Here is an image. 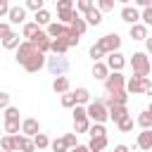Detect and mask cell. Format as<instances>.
I'll use <instances>...</instances> for the list:
<instances>
[{
    "label": "cell",
    "mask_w": 152,
    "mask_h": 152,
    "mask_svg": "<svg viewBox=\"0 0 152 152\" xmlns=\"http://www.w3.org/2000/svg\"><path fill=\"white\" fill-rule=\"evenodd\" d=\"M66 28H69V24H62V21H52L45 31L50 33V38H59V36H64L66 33Z\"/></svg>",
    "instance_id": "ffe728a7"
},
{
    "label": "cell",
    "mask_w": 152,
    "mask_h": 152,
    "mask_svg": "<svg viewBox=\"0 0 152 152\" xmlns=\"http://www.w3.org/2000/svg\"><path fill=\"white\" fill-rule=\"evenodd\" d=\"M116 2H124V5H128V2H131V0H116Z\"/></svg>",
    "instance_id": "816d5d0a"
},
{
    "label": "cell",
    "mask_w": 152,
    "mask_h": 152,
    "mask_svg": "<svg viewBox=\"0 0 152 152\" xmlns=\"http://www.w3.org/2000/svg\"><path fill=\"white\" fill-rule=\"evenodd\" d=\"M48 69L52 76H64L69 71V59L64 55H52V57H48Z\"/></svg>",
    "instance_id": "8992f818"
},
{
    "label": "cell",
    "mask_w": 152,
    "mask_h": 152,
    "mask_svg": "<svg viewBox=\"0 0 152 152\" xmlns=\"http://www.w3.org/2000/svg\"><path fill=\"white\" fill-rule=\"evenodd\" d=\"M86 109H88L90 121H95V124H104L109 119V107L104 104V100H90L86 104Z\"/></svg>",
    "instance_id": "7a4b0ae2"
},
{
    "label": "cell",
    "mask_w": 152,
    "mask_h": 152,
    "mask_svg": "<svg viewBox=\"0 0 152 152\" xmlns=\"http://www.w3.org/2000/svg\"><path fill=\"white\" fill-rule=\"evenodd\" d=\"M59 38H64V40L69 43V48H76L81 36H78V33H74V31H71V26H69V28H66V33H64V36H59Z\"/></svg>",
    "instance_id": "836d02e7"
},
{
    "label": "cell",
    "mask_w": 152,
    "mask_h": 152,
    "mask_svg": "<svg viewBox=\"0 0 152 152\" xmlns=\"http://www.w3.org/2000/svg\"><path fill=\"white\" fill-rule=\"evenodd\" d=\"M26 10L28 7H12L10 14H7V21H12V24H26Z\"/></svg>",
    "instance_id": "9a60e30c"
},
{
    "label": "cell",
    "mask_w": 152,
    "mask_h": 152,
    "mask_svg": "<svg viewBox=\"0 0 152 152\" xmlns=\"http://www.w3.org/2000/svg\"><path fill=\"white\" fill-rule=\"evenodd\" d=\"M19 45H21V43H19V33H14V31H12L7 38H2V48H5V50H17Z\"/></svg>",
    "instance_id": "484cf974"
},
{
    "label": "cell",
    "mask_w": 152,
    "mask_h": 152,
    "mask_svg": "<svg viewBox=\"0 0 152 152\" xmlns=\"http://www.w3.org/2000/svg\"><path fill=\"white\" fill-rule=\"evenodd\" d=\"M121 48V36L119 33H107L102 38H97V43L90 48V57L93 62H100V57L109 55V52H116Z\"/></svg>",
    "instance_id": "6da1fadb"
},
{
    "label": "cell",
    "mask_w": 152,
    "mask_h": 152,
    "mask_svg": "<svg viewBox=\"0 0 152 152\" xmlns=\"http://www.w3.org/2000/svg\"><path fill=\"white\" fill-rule=\"evenodd\" d=\"M71 2H76V0H71Z\"/></svg>",
    "instance_id": "db71d44e"
},
{
    "label": "cell",
    "mask_w": 152,
    "mask_h": 152,
    "mask_svg": "<svg viewBox=\"0 0 152 152\" xmlns=\"http://www.w3.org/2000/svg\"><path fill=\"white\" fill-rule=\"evenodd\" d=\"M0 107H10V93H0Z\"/></svg>",
    "instance_id": "f6af8a7d"
},
{
    "label": "cell",
    "mask_w": 152,
    "mask_h": 152,
    "mask_svg": "<svg viewBox=\"0 0 152 152\" xmlns=\"http://www.w3.org/2000/svg\"><path fill=\"white\" fill-rule=\"evenodd\" d=\"M126 90H128L131 95H140V93H150V95H152V81H150L147 76L133 74V76L126 81Z\"/></svg>",
    "instance_id": "3957f363"
},
{
    "label": "cell",
    "mask_w": 152,
    "mask_h": 152,
    "mask_svg": "<svg viewBox=\"0 0 152 152\" xmlns=\"http://www.w3.org/2000/svg\"><path fill=\"white\" fill-rule=\"evenodd\" d=\"M88 147H90V152H104V147H107V135H95V138H90Z\"/></svg>",
    "instance_id": "603a6c76"
},
{
    "label": "cell",
    "mask_w": 152,
    "mask_h": 152,
    "mask_svg": "<svg viewBox=\"0 0 152 152\" xmlns=\"http://www.w3.org/2000/svg\"><path fill=\"white\" fill-rule=\"evenodd\" d=\"M142 24L152 26V5H147V7L142 10Z\"/></svg>",
    "instance_id": "b9f144b4"
},
{
    "label": "cell",
    "mask_w": 152,
    "mask_h": 152,
    "mask_svg": "<svg viewBox=\"0 0 152 152\" xmlns=\"http://www.w3.org/2000/svg\"><path fill=\"white\" fill-rule=\"evenodd\" d=\"M131 66H133V74H138V76H150V71H152L150 55H147V52H133Z\"/></svg>",
    "instance_id": "5b68a950"
},
{
    "label": "cell",
    "mask_w": 152,
    "mask_h": 152,
    "mask_svg": "<svg viewBox=\"0 0 152 152\" xmlns=\"http://www.w3.org/2000/svg\"><path fill=\"white\" fill-rule=\"evenodd\" d=\"M64 138H66V142H69V147H76V145H78V140H76V133H66Z\"/></svg>",
    "instance_id": "bcb514c9"
},
{
    "label": "cell",
    "mask_w": 152,
    "mask_h": 152,
    "mask_svg": "<svg viewBox=\"0 0 152 152\" xmlns=\"http://www.w3.org/2000/svg\"><path fill=\"white\" fill-rule=\"evenodd\" d=\"M126 88V76L121 71H109V76L104 78V90L107 93H116Z\"/></svg>",
    "instance_id": "ba28073f"
},
{
    "label": "cell",
    "mask_w": 152,
    "mask_h": 152,
    "mask_svg": "<svg viewBox=\"0 0 152 152\" xmlns=\"http://www.w3.org/2000/svg\"><path fill=\"white\" fill-rule=\"evenodd\" d=\"M83 19L88 21V26H100L102 24V10L100 7H93V10H88L83 14Z\"/></svg>",
    "instance_id": "e0dca14e"
},
{
    "label": "cell",
    "mask_w": 152,
    "mask_h": 152,
    "mask_svg": "<svg viewBox=\"0 0 152 152\" xmlns=\"http://www.w3.org/2000/svg\"><path fill=\"white\" fill-rule=\"evenodd\" d=\"M135 145L140 150H152V128H142V133H138Z\"/></svg>",
    "instance_id": "2e32d148"
},
{
    "label": "cell",
    "mask_w": 152,
    "mask_h": 152,
    "mask_svg": "<svg viewBox=\"0 0 152 152\" xmlns=\"http://www.w3.org/2000/svg\"><path fill=\"white\" fill-rule=\"evenodd\" d=\"M33 140H36V147H38V150H45V147H50V145H52V142H50V138H48L45 133H38Z\"/></svg>",
    "instance_id": "74e56055"
},
{
    "label": "cell",
    "mask_w": 152,
    "mask_h": 152,
    "mask_svg": "<svg viewBox=\"0 0 152 152\" xmlns=\"http://www.w3.org/2000/svg\"><path fill=\"white\" fill-rule=\"evenodd\" d=\"M45 64H48V57H45V52L36 50V52H33V55H31V57H28V59H26V62L21 64V66H24V69H26L28 74H36V71H40V69H43Z\"/></svg>",
    "instance_id": "52a82bcc"
},
{
    "label": "cell",
    "mask_w": 152,
    "mask_h": 152,
    "mask_svg": "<svg viewBox=\"0 0 152 152\" xmlns=\"http://www.w3.org/2000/svg\"><path fill=\"white\" fill-rule=\"evenodd\" d=\"M36 50H38V48L33 45V40H24V43H21V45L17 48V55H14L17 64H24V62H26V59H28V57H31V55L36 52Z\"/></svg>",
    "instance_id": "30bf717a"
},
{
    "label": "cell",
    "mask_w": 152,
    "mask_h": 152,
    "mask_svg": "<svg viewBox=\"0 0 152 152\" xmlns=\"http://www.w3.org/2000/svg\"><path fill=\"white\" fill-rule=\"evenodd\" d=\"M21 133L24 135H31V138H36L38 133H40V124H38V119H24L21 121Z\"/></svg>",
    "instance_id": "5bb4252c"
},
{
    "label": "cell",
    "mask_w": 152,
    "mask_h": 152,
    "mask_svg": "<svg viewBox=\"0 0 152 152\" xmlns=\"http://www.w3.org/2000/svg\"><path fill=\"white\" fill-rule=\"evenodd\" d=\"M124 116H128V107H126V104H112V107H109V119H112L114 124H119Z\"/></svg>",
    "instance_id": "d6986e66"
},
{
    "label": "cell",
    "mask_w": 152,
    "mask_h": 152,
    "mask_svg": "<svg viewBox=\"0 0 152 152\" xmlns=\"http://www.w3.org/2000/svg\"><path fill=\"white\" fill-rule=\"evenodd\" d=\"M5 124H12V121H19V109L17 107H5Z\"/></svg>",
    "instance_id": "e575fe53"
},
{
    "label": "cell",
    "mask_w": 152,
    "mask_h": 152,
    "mask_svg": "<svg viewBox=\"0 0 152 152\" xmlns=\"http://www.w3.org/2000/svg\"><path fill=\"white\" fill-rule=\"evenodd\" d=\"M69 152H90V147H88V145H76V147H71Z\"/></svg>",
    "instance_id": "7dc6e473"
},
{
    "label": "cell",
    "mask_w": 152,
    "mask_h": 152,
    "mask_svg": "<svg viewBox=\"0 0 152 152\" xmlns=\"http://www.w3.org/2000/svg\"><path fill=\"white\" fill-rule=\"evenodd\" d=\"M17 135V152H33L36 150V140L31 138V135H19V133H14Z\"/></svg>",
    "instance_id": "4fadbf2b"
},
{
    "label": "cell",
    "mask_w": 152,
    "mask_h": 152,
    "mask_svg": "<svg viewBox=\"0 0 152 152\" xmlns=\"http://www.w3.org/2000/svg\"><path fill=\"white\" fill-rule=\"evenodd\" d=\"M135 121H138V126H140V128H152V112H150V109L140 112Z\"/></svg>",
    "instance_id": "f546056e"
},
{
    "label": "cell",
    "mask_w": 152,
    "mask_h": 152,
    "mask_svg": "<svg viewBox=\"0 0 152 152\" xmlns=\"http://www.w3.org/2000/svg\"><path fill=\"white\" fill-rule=\"evenodd\" d=\"M133 2H135L138 7H142V10H145L147 5H152V0H133Z\"/></svg>",
    "instance_id": "c3c4849f"
},
{
    "label": "cell",
    "mask_w": 152,
    "mask_h": 152,
    "mask_svg": "<svg viewBox=\"0 0 152 152\" xmlns=\"http://www.w3.org/2000/svg\"><path fill=\"white\" fill-rule=\"evenodd\" d=\"M114 152H128V147H126V145H116V147H114Z\"/></svg>",
    "instance_id": "f907efd6"
},
{
    "label": "cell",
    "mask_w": 152,
    "mask_h": 152,
    "mask_svg": "<svg viewBox=\"0 0 152 152\" xmlns=\"http://www.w3.org/2000/svg\"><path fill=\"white\" fill-rule=\"evenodd\" d=\"M38 31H40V26H38L36 21H26V24H24V28H21V36H24L26 40H31Z\"/></svg>",
    "instance_id": "d4e9b609"
},
{
    "label": "cell",
    "mask_w": 152,
    "mask_h": 152,
    "mask_svg": "<svg viewBox=\"0 0 152 152\" xmlns=\"http://www.w3.org/2000/svg\"><path fill=\"white\" fill-rule=\"evenodd\" d=\"M31 40H33V45H36L40 52H45V55H48V52H52V38H50V33H48V31H38Z\"/></svg>",
    "instance_id": "9c48e42d"
},
{
    "label": "cell",
    "mask_w": 152,
    "mask_h": 152,
    "mask_svg": "<svg viewBox=\"0 0 152 152\" xmlns=\"http://www.w3.org/2000/svg\"><path fill=\"white\" fill-rule=\"evenodd\" d=\"M69 50V43L64 38H52V55H64Z\"/></svg>",
    "instance_id": "f1b7e54d"
},
{
    "label": "cell",
    "mask_w": 152,
    "mask_h": 152,
    "mask_svg": "<svg viewBox=\"0 0 152 152\" xmlns=\"http://www.w3.org/2000/svg\"><path fill=\"white\" fill-rule=\"evenodd\" d=\"M114 2H116V0H97V7H100L102 12H112V10H114Z\"/></svg>",
    "instance_id": "ab89813d"
},
{
    "label": "cell",
    "mask_w": 152,
    "mask_h": 152,
    "mask_svg": "<svg viewBox=\"0 0 152 152\" xmlns=\"http://www.w3.org/2000/svg\"><path fill=\"white\" fill-rule=\"evenodd\" d=\"M69 26H71V31H74V33L83 36V33H86V28H88V21H86V19H81V17L76 14V19H74V21H71Z\"/></svg>",
    "instance_id": "83f0119b"
},
{
    "label": "cell",
    "mask_w": 152,
    "mask_h": 152,
    "mask_svg": "<svg viewBox=\"0 0 152 152\" xmlns=\"http://www.w3.org/2000/svg\"><path fill=\"white\" fill-rule=\"evenodd\" d=\"M59 102H62V107H66V109H71V107L78 104V102H76V93H62Z\"/></svg>",
    "instance_id": "4dcf8cb0"
},
{
    "label": "cell",
    "mask_w": 152,
    "mask_h": 152,
    "mask_svg": "<svg viewBox=\"0 0 152 152\" xmlns=\"http://www.w3.org/2000/svg\"><path fill=\"white\" fill-rule=\"evenodd\" d=\"M147 109H150V112H152V102H150V107H147Z\"/></svg>",
    "instance_id": "f5cc1de1"
},
{
    "label": "cell",
    "mask_w": 152,
    "mask_h": 152,
    "mask_svg": "<svg viewBox=\"0 0 152 152\" xmlns=\"http://www.w3.org/2000/svg\"><path fill=\"white\" fill-rule=\"evenodd\" d=\"M0 147L5 150V152H17V135H5L2 140H0Z\"/></svg>",
    "instance_id": "4316f807"
},
{
    "label": "cell",
    "mask_w": 152,
    "mask_h": 152,
    "mask_svg": "<svg viewBox=\"0 0 152 152\" xmlns=\"http://www.w3.org/2000/svg\"><path fill=\"white\" fill-rule=\"evenodd\" d=\"M93 7H95V2H93V0H76V10H78V12H83V14H86L88 10H93Z\"/></svg>",
    "instance_id": "f35d334b"
},
{
    "label": "cell",
    "mask_w": 152,
    "mask_h": 152,
    "mask_svg": "<svg viewBox=\"0 0 152 152\" xmlns=\"http://www.w3.org/2000/svg\"><path fill=\"white\" fill-rule=\"evenodd\" d=\"M71 114H74V128H76V133H88L93 124H90V116H88L86 104H76Z\"/></svg>",
    "instance_id": "277c9868"
},
{
    "label": "cell",
    "mask_w": 152,
    "mask_h": 152,
    "mask_svg": "<svg viewBox=\"0 0 152 152\" xmlns=\"http://www.w3.org/2000/svg\"><path fill=\"white\" fill-rule=\"evenodd\" d=\"M52 152H69L71 147H69V142H66V138L62 135V138H57V140H52Z\"/></svg>",
    "instance_id": "1f68e13d"
},
{
    "label": "cell",
    "mask_w": 152,
    "mask_h": 152,
    "mask_svg": "<svg viewBox=\"0 0 152 152\" xmlns=\"http://www.w3.org/2000/svg\"><path fill=\"white\" fill-rule=\"evenodd\" d=\"M19 121H12V124H5V133H10V135H14V133H19Z\"/></svg>",
    "instance_id": "7bdbcfd3"
},
{
    "label": "cell",
    "mask_w": 152,
    "mask_h": 152,
    "mask_svg": "<svg viewBox=\"0 0 152 152\" xmlns=\"http://www.w3.org/2000/svg\"><path fill=\"white\" fill-rule=\"evenodd\" d=\"M52 90L55 93H69V78L66 76H55V81H52Z\"/></svg>",
    "instance_id": "cb8c5ba5"
},
{
    "label": "cell",
    "mask_w": 152,
    "mask_h": 152,
    "mask_svg": "<svg viewBox=\"0 0 152 152\" xmlns=\"http://www.w3.org/2000/svg\"><path fill=\"white\" fill-rule=\"evenodd\" d=\"M12 33V28H10V21H0V38H7Z\"/></svg>",
    "instance_id": "ee69618b"
},
{
    "label": "cell",
    "mask_w": 152,
    "mask_h": 152,
    "mask_svg": "<svg viewBox=\"0 0 152 152\" xmlns=\"http://www.w3.org/2000/svg\"><path fill=\"white\" fill-rule=\"evenodd\" d=\"M116 126H119V131H121V133H128V131H133V116H131V114H128V116H124V119H121Z\"/></svg>",
    "instance_id": "d590c367"
},
{
    "label": "cell",
    "mask_w": 152,
    "mask_h": 152,
    "mask_svg": "<svg viewBox=\"0 0 152 152\" xmlns=\"http://www.w3.org/2000/svg\"><path fill=\"white\" fill-rule=\"evenodd\" d=\"M74 93H76V102L78 104H88L90 102V90L88 88H76Z\"/></svg>",
    "instance_id": "d6a6232c"
},
{
    "label": "cell",
    "mask_w": 152,
    "mask_h": 152,
    "mask_svg": "<svg viewBox=\"0 0 152 152\" xmlns=\"http://www.w3.org/2000/svg\"><path fill=\"white\" fill-rule=\"evenodd\" d=\"M88 135H90V138H95V135H107V128H104V124H95V121H93V126H90Z\"/></svg>",
    "instance_id": "8d00e7d4"
},
{
    "label": "cell",
    "mask_w": 152,
    "mask_h": 152,
    "mask_svg": "<svg viewBox=\"0 0 152 152\" xmlns=\"http://www.w3.org/2000/svg\"><path fill=\"white\" fill-rule=\"evenodd\" d=\"M33 21H36L38 26H45V28H48V26L52 24V14H50V12H48V10L43 7V10H38V12H36V17H33Z\"/></svg>",
    "instance_id": "7402d4cb"
},
{
    "label": "cell",
    "mask_w": 152,
    "mask_h": 152,
    "mask_svg": "<svg viewBox=\"0 0 152 152\" xmlns=\"http://www.w3.org/2000/svg\"><path fill=\"white\" fill-rule=\"evenodd\" d=\"M131 38L133 40H147V24H131Z\"/></svg>",
    "instance_id": "44dd1931"
},
{
    "label": "cell",
    "mask_w": 152,
    "mask_h": 152,
    "mask_svg": "<svg viewBox=\"0 0 152 152\" xmlns=\"http://www.w3.org/2000/svg\"><path fill=\"white\" fill-rule=\"evenodd\" d=\"M107 66L112 69V71H121L124 66H126V57L116 50V52H109L107 55Z\"/></svg>",
    "instance_id": "7c38bea8"
},
{
    "label": "cell",
    "mask_w": 152,
    "mask_h": 152,
    "mask_svg": "<svg viewBox=\"0 0 152 152\" xmlns=\"http://www.w3.org/2000/svg\"><path fill=\"white\" fill-rule=\"evenodd\" d=\"M43 2H45V0H26V5H24V7H28V10L38 12V10H43Z\"/></svg>",
    "instance_id": "60d3db41"
},
{
    "label": "cell",
    "mask_w": 152,
    "mask_h": 152,
    "mask_svg": "<svg viewBox=\"0 0 152 152\" xmlns=\"http://www.w3.org/2000/svg\"><path fill=\"white\" fill-rule=\"evenodd\" d=\"M145 45H147V55L152 57V38H150V36H147V40H145Z\"/></svg>",
    "instance_id": "681fc988"
},
{
    "label": "cell",
    "mask_w": 152,
    "mask_h": 152,
    "mask_svg": "<svg viewBox=\"0 0 152 152\" xmlns=\"http://www.w3.org/2000/svg\"><path fill=\"white\" fill-rule=\"evenodd\" d=\"M109 66H107V62H93V78H97V81H104L107 76H109Z\"/></svg>",
    "instance_id": "ac0fdd59"
},
{
    "label": "cell",
    "mask_w": 152,
    "mask_h": 152,
    "mask_svg": "<svg viewBox=\"0 0 152 152\" xmlns=\"http://www.w3.org/2000/svg\"><path fill=\"white\" fill-rule=\"evenodd\" d=\"M121 19H124L126 24H138V19H142V12H140L138 7L124 5V10H121Z\"/></svg>",
    "instance_id": "8fae6325"
}]
</instances>
